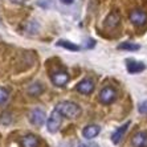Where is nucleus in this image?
I'll use <instances>...</instances> for the list:
<instances>
[{"label": "nucleus", "mask_w": 147, "mask_h": 147, "mask_svg": "<svg viewBox=\"0 0 147 147\" xmlns=\"http://www.w3.org/2000/svg\"><path fill=\"white\" fill-rule=\"evenodd\" d=\"M56 109L61 113L62 117L66 118H77L81 114V107L72 101H62L56 106Z\"/></svg>", "instance_id": "nucleus-1"}, {"label": "nucleus", "mask_w": 147, "mask_h": 147, "mask_svg": "<svg viewBox=\"0 0 147 147\" xmlns=\"http://www.w3.org/2000/svg\"><path fill=\"white\" fill-rule=\"evenodd\" d=\"M61 122H62L61 113H60L57 109H55L51 113V115L48 117V119H47V130L51 134L57 133L60 126H61Z\"/></svg>", "instance_id": "nucleus-2"}, {"label": "nucleus", "mask_w": 147, "mask_h": 147, "mask_svg": "<svg viewBox=\"0 0 147 147\" xmlns=\"http://www.w3.org/2000/svg\"><path fill=\"white\" fill-rule=\"evenodd\" d=\"M117 99V90L111 86H105L98 96V101L102 105H110Z\"/></svg>", "instance_id": "nucleus-3"}, {"label": "nucleus", "mask_w": 147, "mask_h": 147, "mask_svg": "<svg viewBox=\"0 0 147 147\" xmlns=\"http://www.w3.org/2000/svg\"><path fill=\"white\" fill-rule=\"evenodd\" d=\"M129 19L135 27H143L147 24V13L143 9H133L129 15Z\"/></svg>", "instance_id": "nucleus-4"}, {"label": "nucleus", "mask_w": 147, "mask_h": 147, "mask_svg": "<svg viewBox=\"0 0 147 147\" xmlns=\"http://www.w3.org/2000/svg\"><path fill=\"white\" fill-rule=\"evenodd\" d=\"M76 90H77L78 93H81V94L89 96V94H92V93L94 92V81L90 80V78L82 80V81H80L78 84H77Z\"/></svg>", "instance_id": "nucleus-5"}, {"label": "nucleus", "mask_w": 147, "mask_h": 147, "mask_svg": "<svg viewBox=\"0 0 147 147\" xmlns=\"http://www.w3.org/2000/svg\"><path fill=\"white\" fill-rule=\"evenodd\" d=\"M51 80L56 86H65L69 82V74L65 70H55L51 76Z\"/></svg>", "instance_id": "nucleus-6"}, {"label": "nucleus", "mask_w": 147, "mask_h": 147, "mask_svg": "<svg viewBox=\"0 0 147 147\" xmlns=\"http://www.w3.org/2000/svg\"><path fill=\"white\" fill-rule=\"evenodd\" d=\"M29 121L33 123L34 126H42L47 122V114L42 109H34L29 114Z\"/></svg>", "instance_id": "nucleus-7"}, {"label": "nucleus", "mask_w": 147, "mask_h": 147, "mask_svg": "<svg viewBox=\"0 0 147 147\" xmlns=\"http://www.w3.org/2000/svg\"><path fill=\"white\" fill-rule=\"evenodd\" d=\"M129 126H130V121H127L125 125L119 126V127H118V129H117V130L113 133V135H111V142H113L114 144H118L121 140L125 138V134H126L127 130H129Z\"/></svg>", "instance_id": "nucleus-8"}, {"label": "nucleus", "mask_w": 147, "mask_h": 147, "mask_svg": "<svg viewBox=\"0 0 147 147\" xmlns=\"http://www.w3.org/2000/svg\"><path fill=\"white\" fill-rule=\"evenodd\" d=\"M119 23H121L119 13H118L117 11H113V12H110V13L107 15V17L105 19V28H107V29H114V28H117L119 25Z\"/></svg>", "instance_id": "nucleus-9"}, {"label": "nucleus", "mask_w": 147, "mask_h": 147, "mask_svg": "<svg viewBox=\"0 0 147 147\" xmlns=\"http://www.w3.org/2000/svg\"><path fill=\"white\" fill-rule=\"evenodd\" d=\"M131 146L133 147H147V133L138 131L131 138Z\"/></svg>", "instance_id": "nucleus-10"}, {"label": "nucleus", "mask_w": 147, "mask_h": 147, "mask_svg": "<svg viewBox=\"0 0 147 147\" xmlns=\"http://www.w3.org/2000/svg\"><path fill=\"white\" fill-rule=\"evenodd\" d=\"M20 144L21 147H38L40 146V139L33 134H27L21 138Z\"/></svg>", "instance_id": "nucleus-11"}, {"label": "nucleus", "mask_w": 147, "mask_h": 147, "mask_svg": "<svg viewBox=\"0 0 147 147\" xmlns=\"http://www.w3.org/2000/svg\"><path fill=\"white\" fill-rule=\"evenodd\" d=\"M146 69V65L140 61H134V60H129L127 61V72L130 74H138L142 73Z\"/></svg>", "instance_id": "nucleus-12"}, {"label": "nucleus", "mask_w": 147, "mask_h": 147, "mask_svg": "<svg viewBox=\"0 0 147 147\" xmlns=\"http://www.w3.org/2000/svg\"><path fill=\"white\" fill-rule=\"evenodd\" d=\"M99 133H101V127H99L98 125H88V126L82 130V135H84V138H86V139H93V138H96Z\"/></svg>", "instance_id": "nucleus-13"}, {"label": "nucleus", "mask_w": 147, "mask_h": 147, "mask_svg": "<svg viewBox=\"0 0 147 147\" xmlns=\"http://www.w3.org/2000/svg\"><path fill=\"white\" fill-rule=\"evenodd\" d=\"M27 92L31 97H38L40 94H42V93L45 92V86L42 85L41 82H33V84L29 85Z\"/></svg>", "instance_id": "nucleus-14"}, {"label": "nucleus", "mask_w": 147, "mask_h": 147, "mask_svg": "<svg viewBox=\"0 0 147 147\" xmlns=\"http://www.w3.org/2000/svg\"><path fill=\"white\" fill-rule=\"evenodd\" d=\"M56 45H57V47H61V48L68 49V51H72V52H78L80 49H81L78 45L73 44V42H70V41H68V40H58L57 42H56Z\"/></svg>", "instance_id": "nucleus-15"}, {"label": "nucleus", "mask_w": 147, "mask_h": 147, "mask_svg": "<svg viewBox=\"0 0 147 147\" xmlns=\"http://www.w3.org/2000/svg\"><path fill=\"white\" fill-rule=\"evenodd\" d=\"M118 49L119 51H129V52H135L140 49V45L135 44V42H122V44L118 45Z\"/></svg>", "instance_id": "nucleus-16"}, {"label": "nucleus", "mask_w": 147, "mask_h": 147, "mask_svg": "<svg viewBox=\"0 0 147 147\" xmlns=\"http://www.w3.org/2000/svg\"><path fill=\"white\" fill-rule=\"evenodd\" d=\"M12 122H13V118H12V114L9 111H3V113L0 114V123L3 126H8Z\"/></svg>", "instance_id": "nucleus-17"}, {"label": "nucleus", "mask_w": 147, "mask_h": 147, "mask_svg": "<svg viewBox=\"0 0 147 147\" xmlns=\"http://www.w3.org/2000/svg\"><path fill=\"white\" fill-rule=\"evenodd\" d=\"M8 97H9L8 90L5 89V88H1V86H0V105H3V103L7 102Z\"/></svg>", "instance_id": "nucleus-18"}, {"label": "nucleus", "mask_w": 147, "mask_h": 147, "mask_svg": "<svg viewBox=\"0 0 147 147\" xmlns=\"http://www.w3.org/2000/svg\"><path fill=\"white\" fill-rule=\"evenodd\" d=\"M138 111H139L140 114L147 115V99L146 101H143V102H140L139 105H138Z\"/></svg>", "instance_id": "nucleus-19"}, {"label": "nucleus", "mask_w": 147, "mask_h": 147, "mask_svg": "<svg viewBox=\"0 0 147 147\" xmlns=\"http://www.w3.org/2000/svg\"><path fill=\"white\" fill-rule=\"evenodd\" d=\"M62 4H66V5H70V4L74 3V0H60Z\"/></svg>", "instance_id": "nucleus-20"}, {"label": "nucleus", "mask_w": 147, "mask_h": 147, "mask_svg": "<svg viewBox=\"0 0 147 147\" xmlns=\"http://www.w3.org/2000/svg\"><path fill=\"white\" fill-rule=\"evenodd\" d=\"M77 147H92V146H88V144H84V143H80V144H77Z\"/></svg>", "instance_id": "nucleus-21"}]
</instances>
